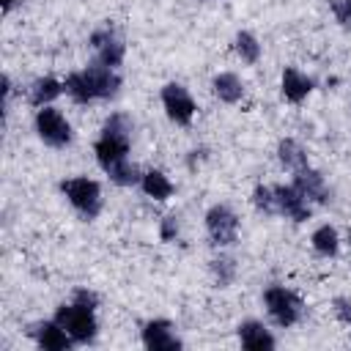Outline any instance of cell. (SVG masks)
Wrapping results in <instances>:
<instances>
[{
    "instance_id": "8",
    "label": "cell",
    "mask_w": 351,
    "mask_h": 351,
    "mask_svg": "<svg viewBox=\"0 0 351 351\" xmlns=\"http://www.w3.org/2000/svg\"><path fill=\"white\" fill-rule=\"evenodd\" d=\"M162 107H165L167 118L173 123H178V126H189L192 118H195V110H197L192 96H189V90L184 85H178V82H167L162 88Z\"/></svg>"
},
{
    "instance_id": "18",
    "label": "cell",
    "mask_w": 351,
    "mask_h": 351,
    "mask_svg": "<svg viewBox=\"0 0 351 351\" xmlns=\"http://www.w3.org/2000/svg\"><path fill=\"white\" fill-rule=\"evenodd\" d=\"M277 159H280V165H282L285 170H291V173H296V170H302V167L310 165V162H307V151H304L296 140H291V137L280 140V145H277Z\"/></svg>"
},
{
    "instance_id": "21",
    "label": "cell",
    "mask_w": 351,
    "mask_h": 351,
    "mask_svg": "<svg viewBox=\"0 0 351 351\" xmlns=\"http://www.w3.org/2000/svg\"><path fill=\"white\" fill-rule=\"evenodd\" d=\"M233 49H236V55H239L244 63H250V66L258 63V58H261V44H258V38H255L252 33H247V30L236 33Z\"/></svg>"
},
{
    "instance_id": "26",
    "label": "cell",
    "mask_w": 351,
    "mask_h": 351,
    "mask_svg": "<svg viewBox=\"0 0 351 351\" xmlns=\"http://www.w3.org/2000/svg\"><path fill=\"white\" fill-rule=\"evenodd\" d=\"M176 233H178V222H176V217H165V222H162V239L170 241Z\"/></svg>"
},
{
    "instance_id": "7",
    "label": "cell",
    "mask_w": 351,
    "mask_h": 351,
    "mask_svg": "<svg viewBox=\"0 0 351 351\" xmlns=\"http://www.w3.org/2000/svg\"><path fill=\"white\" fill-rule=\"evenodd\" d=\"M36 132L52 148H63V145L71 143V123L55 107H38V112H36Z\"/></svg>"
},
{
    "instance_id": "1",
    "label": "cell",
    "mask_w": 351,
    "mask_h": 351,
    "mask_svg": "<svg viewBox=\"0 0 351 351\" xmlns=\"http://www.w3.org/2000/svg\"><path fill=\"white\" fill-rule=\"evenodd\" d=\"M129 145H132V121L123 112H112L104 121L93 151H96V162L101 165V170L118 186H132L143 178L134 162H129Z\"/></svg>"
},
{
    "instance_id": "10",
    "label": "cell",
    "mask_w": 351,
    "mask_h": 351,
    "mask_svg": "<svg viewBox=\"0 0 351 351\" xmlns=\"http://www.w3.org/2000/svg\"><path fill=\"white\" fill-rule=\"evenodd\" d=\"M274 200H277V214H282V217H288V219H293V222H304V219H310V214H313V206H310V200L293 186V184H280V186H274Z\"/></svg>"
},
{
    "instance_id": "22",
    "label": "cell",
    "mask_w": 351,
    "mask_h": 351,
    "mask_svg": "<svg viewBox=\"0 0 351 351\" xmlns=\"http://www.w3.org/2000/svg\"><path fill=\"white\" fill-rule=\"evenodd\" d=\"M252 203L258 211L263 214H277V200H274V186H263L258 184L255 192H252Z\"/></svg>"
},
{
    "instance_id": "23",
    "label": "cell",
    "mask_w": 351,
    "mask_h": 351,
    "mask_svg": "<svg viewBox=\"0 0 351 351\" xmlns=\"http://www.w3.org/2000/svg\"><path fill=\"white\" fill-rule=\"evenodd\" d=\"M211 271H214V277H217L219 288H225V285L233 280V274H236V263H233V258L219 255V258H214V261H211Z\"/></svg>"
},
{
    "instance_id": "28",
    "label": "cell",
    "mask_w": 351,
    "mask_h": 351,
    "mask_svg": "<svg viewBox=\"0 0 351 351\" xmlns=\"http://www.w3.org/2000/svg\"><path fill=\"white\" fill-rule=\"evenodd\" d=\"M348 239H351V230H348Z\"/></svg>"
},
{
    "instance_id": "13",
    "label": "cell",
    "mask_w": 351,
    "mask_h": 351,
    "mask_svg": "<svg viewBox=\"0 0 351 351\" xmlns=\"http://www.w3.org/2000/svg\"><path fill=\"white\" fill-rule=\"evenodd\" d=\"M33 337L44 351H66L74 346V340L69 337V332L52 318V321H41L33 326Z\"/></svg>"
},
{
    "instance_id": "16",
    "label": "cell",
    "mask_w": 351,
    "mask_h": 351,
    "mask_svg": "<svg viewBox=\"0 0 351 351\" xmlns=\"http://www.w3.org/2000/svg\"><path fill=\"white\" fill-rule=\"evenodd\" d=\"M211 88H214V96H217L219 101H225V104H236V101H241V96H244L241 80H239L236 74H230V71L217 74V77L211 80Z\"/></svg>"
},
{
    "instance_id": "14",
    "label": "cell",
    "mask_w": 351,
    "mask_h": 351,
    "mask_svg": "<svg viewBox=\"0 0 351 351\" xmlns=\"http://www.w3.org/2000/svg\"><path fill=\"white\" fill-rule=\"evenodd\" d=\"M239 340H241V346L247 351H266V348L277 346L274 335L261 321H241L239 324Z\"/></svg>"
},
{
    "instance_id": "4",
    "label": "cell",
    "mask_w": 351,
    "mask_h": 351,
    "mask_svg": "<svg viewBox=\"0 0 351 351\" xmlns=\"http://www.w3.org/2000/svg\"><path fill=\"white\" fill-rule=\"evenodd\" d=\"M263 304H266L271 321L277 326H282V329L299 324L302 315H304V302L299 299V293H293L285 285H269L263 291Z\"/></svg>"
},
{
    "instance_id": "3",
    "label": "cell",
    "mask_w": 351,
    "mask_h": 351,
    "mask_svg": "<svg viewBox=\"0 0 351 351\" xmlns=\"http://www.w3.org/2000/svg\"><path fill=\"white\" fill-rule=\"evenodd\" d=\"M63 88L77 104H88V101H96V99H112L121 88V74L112 66H104V63L96 60L88 69L69 74Z\"/></svg>"
},
{
    "instance_id": "2",
    "label": "cell",
    "mask_w": 351,
    "mask_h": 351,
    "mask_svg": "<svg viewBox=\"0 0 351 351\" xmlns=\"http://www.w3.org/2000/svg\"><path fill=\"white\" fill-rule=\"evenodd\" d=\"M96 304L99 296L88 288H77L69 304H60L55 310V321L69 332V337L74 340V346H88L96 337Z\"/></svg>"
},
{
    "instance_id": "9",
    "label": "cell",
    "mask_w": 351,
    "mask_h": 351,
    "mask_svg": "<svg viewBox=\"0 0 351 351\" xmlns=\"http://www.w3.org/2000/svg\"><path fill=\"white\" fill-rule=\"evenodd\" d=\"M90 47L96 52V60L104 63V66H121L123 63V55H126V44L123 38L118 36V30L112 25H104L99 30H93L90 36Z\"/></svg>"
},
{
    "instance_id": "19",
    "label": "cell",
    "mask_w": 351,
    "mask_h": 351,
    "mask_svg": "<svg viewBox=\"0 0 351 351\" xmlns=\"http://www.w3.org/2000/svg\"><path fill=\"white\" fill-rule=\"evenodd\" d=\"M140 186H143V192H145L148 197H154V200H167V197L173 195V181H170L162 170H148V173H143Z\"/></svg>"
},
{
    "instance_id": "24",
    "label": "cell",
    "mask_w": 351,
    "mask_h": 351,
    "mask_svg": "<svg viewBox=\"0 0 351 351\" xmlns=\"http://www.w3.org/2000/svg\"><path fill=\"white\" fill-rule=\"evenodd\" d=\"M329 8L337 16V22H343L346 27H351V0H329Z\"/></svg>"
},
{
    "instance_id": "5",
    "label": "cell",
    "mask_w": 351,
    "mask_h": 351,
    "mask_svg": "<svg viewBox=\"0 0 351 351\" xmlns=\"http://www.w3.org/2000/svg\"><path fill=\"white\" fill-rule=\"evenodd\" d=\"M60 192L77 208V214L82 219H96L99 217V211H101V186L93 178H85V176L66 178V181H60Z\"/></svg>"
},
{
    "instance_id": "11",
    "label": "cell",
    "mask_w": 351,
    "mask_h": 351,
    "mask_svg": "<svg viewBox=\"0 0 351 351\" xmlns=\"http://www.w3.org/2000/svg\"><path fill=\"white\" fill-rule=\"evenodd\" d=\"M143 346L151 351H178L181 337L176 335V326L165 318H154L143 326Z\"/></svg>"
},
{
    "instance_id": "6",
    "label": "cell",
    "mask_w": 351,
    "mask_h": 351,
    "mask_svg": "<svg viewBox=\"0 0 351 351\" xmlns=\"http://www.w3.org/2000/svg\"><path fill=\"white\" fill-rule=\"evenodd\" d=\"M206 230L214 247H230L239 239V217L230 206L217 203L206 211Z\"/></svg>"
},
{
    "instance_id": "15",
    "label": "cell",
    "mask_w": 351,
    "mask_h": 351,
    "mask_svg": "<svg viewBox=\"0 0 351 351\" xmlns=\"http://www.w3.org/2000/svg\"><path fill=\"white\" fill-rule=\"evenodd\" d=\"M310 90H313V80L307 74H302L293 66H285L282 69V96L291 104H302L310 96Z\"/></svg>"
},
{
    "instance_id": "25",
    "label": "cell",
    "mask_w": 351,
    "mask_h": 351,
    "mask_svg": "<svg viewBox=\"0 0 351 351\" xmlns=\"http://www.w3.org/2000/svg\"><path fill=\"white\" fill-rule=\"evenodd\" d=\"M335 313H337V318L343 324H351V302L348 299H337L335 302Z\"/></svg>"
},
{
    "instance_id": "20",
    "label": "cell",
    "mask_w": 351,
    "mask_h": 351,
    "mask_svg": "<svg viewBox=\"0 0 351 351\" xmlns=\"http://www.w3.org/2000/svg\"><path fill=\"white\" fill-rule=\"evenodd\" d=\"M313 250L318 252V255H324V258H332V255H337V250H340V239H337V230L332 228V225H321V228H315V233H313Z\"/></svg>"
},
{
    "instance_id": "12",
    "label": "cell",
    "mask_w": 351,
    "mask_h": 351,
    "mask_svg": "<svg viewBox=\"0 0 351 351\" xmlns=\"http://www.w3.org/2000/svg\"><path fill=\"white\" fill-rule=\"evenodd\" d=\"M293 186H296L310 203H326V200H329V189H326L324 176H321L318 170H313L310 165L293 173Z\"/></svg>"
},
{
    "instance_id": "17",
    "label": "cell",
    "mask_w": 351,
    "mask_h": 351,
    "mask_svg": "<svg viewBox=\"0 0 351 351\" xmlns=\"http://www.w3.org/2000/svg\"><path fill=\"white\" fill-rule=\"evenodd\" d=\"M63 90H66L63 82H58L55 77H38L30 85V104L33 107H49Z\"/></svg>"
},
{
    "instance_id": "27",
    "label": "cell",
    "mask_w": 351,
    "mask_h": 351,
    "mask_svg": "<svg viewBox=\"0 0 351 351\" xmlns=\"http://www.w3.org/2000/svg\"><path fill=\"white\" fill-rule=\"evenodd\" d=\"M16 3H19V0H0V5H3V11H5V14H8V11L16 5Z\"/></svg>"
}]
</instances>
